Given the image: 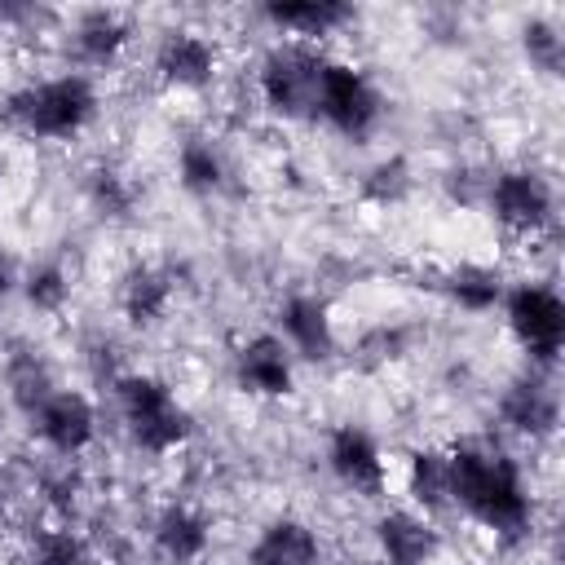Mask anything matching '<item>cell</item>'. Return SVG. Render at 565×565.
Masks as SVG:
<instances>
[{
    "mask_svg": "<svg viewBox=\"0 0 565 565\" xmlns=\"http://www.w3.org/2000/svg\"><path fill=\"white\" fill-rule=\"evenodd\" d=\"M278 340L300 353V358H331L335 349V327H331V309L327 300L309 296V291H296L278 305Z\"/></svg>",
    "mask_w": 565,
    "mask_h": 565,
    "instance_id": "cell-11",
    "label": "cell"
},
{
    "mask_svg": "<svg viewBox=\"0 0 565 565\" xmlns=\"http://www.w3.org/2000/svg\"><path fill=\"white\" fill-rule=\"evenodd\" d=\"M234 375L247 393L256 397H287L291 384H296V366H291V349L274 335V331H260L252 335L238 353H234Z\"/></svg>",
    "mask_w": 565,
    "mask_h": 565,
    "instance_id": "cell-10",
    "label": "cell"
},
{
    "mask_svg": "<svg viewBox=\"0 0 565 565\" xmlns=\"http://www.w3.org/2000/svg\"><path fill=\"white\" fill-rule=\"evenodd\" d=\"M247 565H322V543L309 521L278 516L247 547Z\"/></svg>",
    "mask_w": 565,
    "mask_h": 565,
    "instance_id": "cell-14",
    "label": "cell"
},
{
    "mask_svg": "<svg viewBox=\"0 0 565 565\" xmlns=\"http://www.w3.org/2000/svg\"><path fill=\"white\" fill-rule=\"evenodd\" d=\"M22 291H26L31 309L57 313V309L66 305V296H71V282H66V274H62L57 265H35V269L26 274V282H22Z\"/></svg>",
    "mask_w": 565,
    "mask_h": 565,
    "instance_id": "cell-24",
    "label": "cell"
},
{
    "mask_svg": "<svg viewBox=\"0 0 565 565\" xmlns=\"http://www.w3.org/2000/svg\"><path fill=\"white\" fill-rule=\"evenodd\" d=\"M503 419L516 428V433H552L556 424V397L552 388H543L539 380H516L508 393H503Z\"/></svg>",
    "mask_w": 565,
    "mask_h": 565,
    "instance_id": "cell-19",
    "label": "cell"
},
{
    "mask_svg": "<svg viewBox=\"0 0 565 565\" xmlns=\"http://www.w3.org/2000/svg\"><path fill=\"white\" fill-rule=\"evenodd\" d=\"M119 397V415L128 437L146 450V455H172L185 437H190V411L181 406V397L172 393V384H163L159 375H124L115 384Z\"/></svg>",
    "mask_w": 565,
    "mask_h": 565,
    "instance_id": "cell-3",
    "label": "cell"
},
{
    "mask_svg": "<svg viewBox=\"0 0 565 565\" xmlns=\"http://www.w3.org/2000/svg\"><path fill=\"white\" fill-rule=\"evenodd\" d=\"M503 313H508V331L530 353V362L552 366L561 344H565V305H561V296L547 282H521L503 296Z\"/></svg>",
    "mask_w": 565,
    "mask_h": 565,
    "instance_id": "cell-6",
    "label": "cell"
},
{
    "mask_svg": "<svg viewBox=\"0 0 565 565\" xmlns=\"http://www.w3.org/2000/svg\"><path fill=\"white\" fill-rule=\"evenodd\" d=\"M9 384H13V397H18V406H22L26 415H35L40 402L53 393V380H49V371H44L35 358H18L13 371H9Z\"/></svg>",
    "mask_w": 565,
    "mask_h": 565,
    "instance_id": "cell-25",
    "label": "cell"
},
{
    "mask_svg": "<svg viewBox=\"0 0 565 565\" xmlns=\"http://www.w3.org/2000/svg\"><path fill=\"white\" fill-rule=\"evenodd\" d=\"M265 18L278 26V31H291L296 40H318V35H331L340 31L353 9L349 4H335V0H296V4H269Z\"/></svg>",
    "mask_w": 565,
    "mask_h": 565,
    "instance_id": "cell-17",
    "label": "cell"
},
{
    "mask_svg": "<svg viewBox=\"0 0 565 565\" xmlns=\"http://www.w3.org/2000/svg\"><path fill=\"white\" fill-rule=\"evenodd\" d=\"M525 53H530V62L539 66V71H561V62H565V35H561V26H552V22H530L525 26Z\"/></svg>",
    "mask_w": 565,
    "mask_h": 565,
    "instance_id": "cell-26",
    "label": "cell"
},
{
    "mask_svg": "<svg viewBox=\"0 0 565 565\" xmlns=\"http://www.w3.org/2000/svg\"><path fill=\"white\" fill-rule=\"evenodd\" d=\"M0 181H4V159H0Z\"/></svg>",
    "mask_w": 565,
    "mask_h": 565,
    "instance_id": "cell-30",
    "label": "cell"
},
{
    "mask_svg": "<svg viewBox=\"0 0 565 565\" xmlns=\"http://www.w3.org/2000/svg\"><path fill=\"white\" fill-rule=\"evenodd\" d=\"M9 115L22 132L40 141H71L79 137L97 115V88L84 71H62L49 79L26 84L9 97Z\"/></svg>",
    "mask_w": 565,
    "mask_h": 565,
    "instance_id": "cell-2",
    "label": "cell"
},
{
    "mask_svg": "<svg viewBox=\"0 0 565 565\" xmlns=\"http://www.w3.org/2000/svg\"><path fill=\"white\" fill-rule=\"evenodd\" d=\"M13 282H18V269H13V260H9V252L0 247V300L13 291Z\"/></svg>",
    "mask_w": 565,
    "mask_h": 565,
    "instance_id": "cell-29",
    "label": "cell"
},
{
    "mask_svg": "<svg viewBox=\"0 0 565 565\" xmlns=\"http://www.w3.org/2000/svg\"><path fill=\"white\" fill-rule=\"evenodd\" d=\"M375 543L384 565H428L437 556V530L419 512H384L375 521Z\"/></svg>",
    "mask_w": 565,
    "mask_h": 565,
    "instance_id": "cell-13",
    "label": "cell"
},
{
    "mask_svg": "<svg viewBox=\"0 0 565 565\" xmlns=\"http://www.w3.org/2000/svg\"><path fill=\"white\" fill-rule=\"evenodd\" d=\"M380 115H384V102H380L375 84H371V79H366L358 66L327 57L313 119H327V124H331L340 137L362 141V137H371V132H375Z\"/></svg>",
    "mask_w": 565,
    "mask_h": 565,
    "instance_id": "cell-5",
    "label": "cell"
},
{
    "mask_svg": "<svg viewBox=\"0 0 565 565\" xmlns=\"http://www.w3.org/2000/svg\"><path fill=\"white\" fill-rule=\"evenodd\" d=\"M128 22L115 9H88L79 13L75 31H71V53L79 66H110L119 57V49L128 44Z\"/></svg>",
    "mask_w": 565,
    "mask_h": 565,
    "instance_id": "cell-15",
    "label": "cell"
},
{
    "mask_svg": "<svg viewBox=\"0 0 565 565\" xmlns=\"http://www.w3.org/2000/svg\"><path fill=\"white\" fill-rule=\"evenodd\" d=\"M93 203H97L102 212H124V207H128V190L119 185L115 172H97V177H93Z\"/></svg>",
    "mask_w": 565,
    "mask_h": 565,
    "instance_id": "cell-28",
    "label": "cell"
},
{
    "mask_svg": "<svg viewBox=\"0 0 565 565\" xmlns=\"http://www.w3.org/2000/svg\"><path fill=\"white\" fill-rule=\"evenodd\" d=\"M31 419H35L40 441L53 455H66V459L88 450L93 437H97V411H93V402L79 388H53Z\"/></svg>",
    "mask_w": 565,
    "mask_h": 565,
    "instance_id": "cell-9",
    "label": "cell"
},
{
    "mask_svg": "<svg viewBox=\"0 0 565 565\" xmlns=\"http://www.w3.org/2000/svg\"><path fill=\"white\" fill-rule=\"evenodd\" d=\"M446 296H450L459 309H468V313H486V309H494V305L503 300V287H499V278H494L490 269H481V265H459V269L446 278Z\"/></svg>",
    "mask_w": 565,
    "mask_h": 565,
    "instance_id": "cell-21",
    "label": "cell"
},
{
    "mask_svg": "<svg viewBox=\"0 0 565 565\" xmlns=\"http://www.w3.org/2000/svg\"><path fill=\"white\" fill-rule=\"evenodd\" d=\"M177 177H181V185L185 190H194V194H207V190H216L221 185V177H225V163H221V154L212 150V141H185L181 146V154H177Z\"/></svg>",
    "mask_w": 565,
    "mask_h": 565,
    "instance_id": "cell-22",
    "label": "cell"
},
{
    "mask_svg": "<svg viewBox=\"0 0 565 565\" xmlns=\"http://www.w3.org/2000/svg\"><path fill=\"white\" fill-rule=\"evenodd\" d=\"M494 221L512 234H539L552 221V185L530 168H508L490 181L486 194Z\"/></svg>",
    "mask_w": 565,
    "mask_h": 565,
    "instance_id": "cell-7",
    "label": "cell"
},
{
    "mask_svg": "<svg viewBox=\"0 0 565 565\" xmlns=\"http://www.w3.org/2000/svg\"><path fill=\"white\" fill-rule=\"evenodd\" d=\"M31 565H84V543L71 525L35 530L31 539Z\"/></svg>",
    "mask_w": 565,
    "mask_h": 565,
    "instance_id": "cell-23",
    "label": "cell"
},
{
    "mask_svg": "<svg viewBox=\"0 0 565 565\" xmlns=\"http://www.w3.org/2000/svg\"><path fill=\"white\" fill-rule=\"evenodd\" d=\"M119 305H124L128 322H137V327H154V322L168 313V305H172V282H168V274H159V269H150V265L132 269V274L124 278Z\"/></svg>",
    "mask_w": 565,
    "mask_h": 565,
    "instance_id": "cell-18",
    "label": "cell"
},
{
    "mask_svg": "<svg viewBox=\"0 0 565 565\" xmlns=\"http://www.w3.org/2000/svg\"><path fill=\"white\" fill-rule=\"evenodd\" d=\"M154 547H159V556L172 561V565H194V561L207 552V521H203L194 508L172 503V508H163L159 521H154Z\"/></svg>",
    "mask_w": 565,
    "mask_h": 565,
    "instance_id": "cell-16",
    "label": "cell"
},
{
    "mask_svg": "<svg viewBox=\"0 0 565 565\" xmlns=\"http://www.w3.org/2000/svg\"><path fill=\"white\" fill-rule=\"evenodd\" d=\"M327 463H331L335 481L344 490H353L358 499H380L388 486V463H384V455L366 428L340 424L327 441Z\"/></svg>",
    "mask_w": 565,
    "mask_h": 565,
    "instance_id": "cell-8",
    "label": "cell"
},
{
    "mask_svg": "<svg viewBox=\"0 0 565 565\" xmlns=\"http://www.w3.org/2000/svg\"><path fill=\"white\" fill-rule=\"evenodd\" d=\"M446 459H450V503H459L481 530L508 539L530 530L534 521L530 486L521 477V463L503 446L486 437H468L450 446Z\"/></svg>",
    "mask_w": 565,
    "mask_h": 565,
    "instance_id": "cell-1",
    "label": "cell"
},
{
    "mask_svg": "<svg viewBox=\"0 0 565 565\" xmlns=\"http://www.w3.org/2000/svg\"><path fill=\"white\" fill-rule=\"evenodd\" d=\"M322 66L327 57L305 44V40H287L274 44L260 62V102L282 115V119H313L318 110V88H322Z\"/></svg>",
    "mask_w": 565,
    "mask_h": 565,
    "instance_id": "cell-4",
    "label": "cell"
},
{
    "mask_svg": "<svg viewBox=\"0 0 565 565\" xmlns=\"http://www.w3.org/2000/svg\"><path fill=\"white\" fill-rule=\"evenodd\" d=\"M406 185H411V177H406V163H402V159H388V163H380V168L371 172V194H375L380 203L402 199Z\"/></svg>",
    "mask_w": 565,
    "mask_h": 565,
    "instance_id": "cell-27",
    "label": "cell"
},
{
    "mask_svg": "<svg viewBox=\"0 0 565 565\" xmlns=\"http://www.w3.org/2000/svg\"><path fill=\"white\" fill-rule=\"evenodd\" d=\"M154 71L172 88H203L216 75V49L199 31H172L154 53Z\"/></svg>",
    "mask_w": 565,
    "mask_h": 565,
    "instance_id": "cell-12",
    "label": "cell"
},
{
    "mask_svg": "<svg viewBox=\"0 0 565 565\" xmlns=\"http://www.w3.org/2000/svg\"><path fill=\"white\" fill-rule=\"evenodd\" d=\"M406 490L424 512L450 508V459H446V450H433V446L415 450L411 463H406Z\"/></svg>",
    "mask_w": 565,
    "mask_h": 565,
    "instance_id": "cell-20",
    "label": "cell"
}]
</instances>
